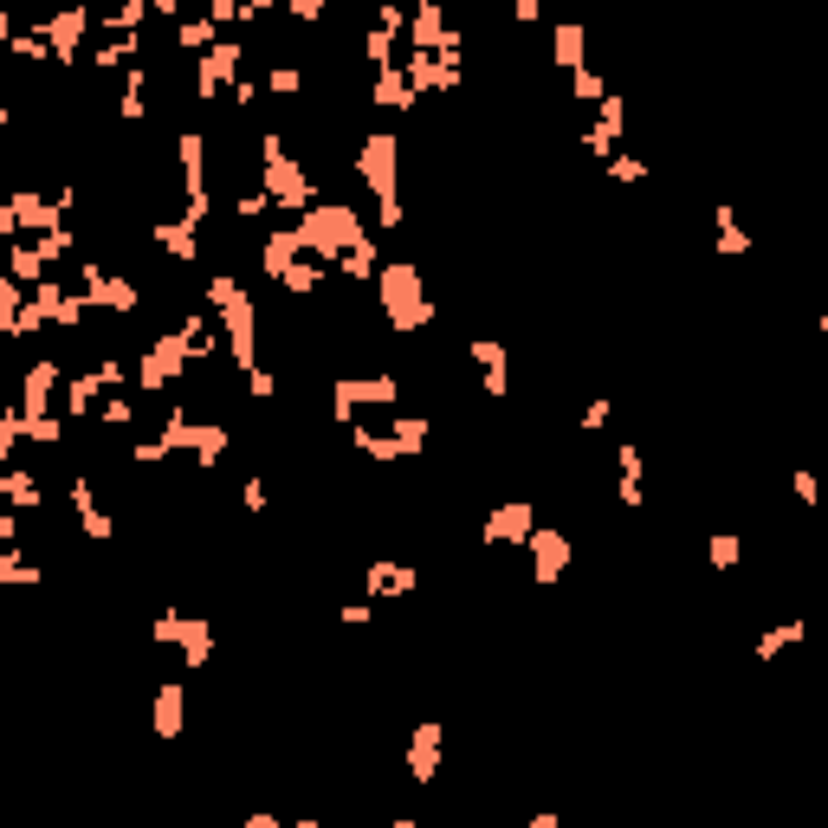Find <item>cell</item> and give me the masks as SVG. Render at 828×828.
Listing matches in <instances>:
<instances>
[{
  "label": "cell",
  "instance_id": "6da1fadb",
  "mask_svg": "<svg viewBox=\"0 0 828 828\" xmlns=\"http://www.w3.org/2000/svg\"><path fill=\"white\" fill-rule=\"evenodd\" d=\"M486 537L492 544H524V537H531V505H499V512H492V524H486Z\"/></svg>",
  "mask_w": 828,
  "mask_h": 828
},
{
  "label": "cell",
  "instance_id": "7a4b0ae2",
  "mask_svg": "<svg viewBox=\"0 0 828 828\" xmlns=\"http://www.w3.org/2000/svg\"><path fill=\"white\" fill-rule=\"evenodd\" d=\"M550 46H557V65H570V72H583V26L563 20L557 33H550Z\"/></svg>",
  "mask_w": 828,
  "mask_h": 828
},
{
  "label": "cell",
  "instance_id": "3957f363",
  "mask_svg": "<svg viewBox=\"0 0 828 828\" xmlns=\"http://www.w3.org/2000/svg\"><path fill=\"white\" fill-rule=\"evenodd\" d=\"M285 7H292L298 20H317V13H324V0H285Z\"/></svg>",
  "mask_w": 828,
  "mask_h": 828
}]
</instances>
